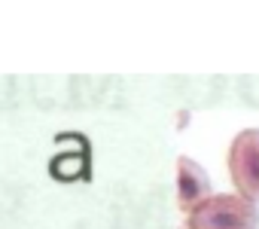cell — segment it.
Returning a JSON list of instances; mask_svg holds the SVG:
<instances>
[{"label":"cell","mask_w":259,"mask_h":229,"mask_svg":"<svg viewBox=\"0 0 259 229\" xmlns=\"http://www.w3.org/2000/svg\"><path fill=\"white\" fill-rule=\"evenodd\" d=\"M186 229H259V208L238 193H220L186 217Z\"/></svg>","instance_id":"1"},{"label":"cell","mask_w":259,"mask_h":229,"mask_svg":"<svg viewBox=\"0 0 259 229\" xmlns=\"http://www.w3.org/2000/svg\"><path fill=\"white\" fill-rule=\"evenodd\" d=\"M229 174L238 196L259 202V129H244L229 147Z\"/></svg>","instance_id":"2"},{"label":"cell","mask_w":259,"mask_h":229,"mask_svg":"<svg viewBox=\"0 0 259 229\" xmlns=\"http://www.w3.org/2000/svg\"><path fill=\"white\" fill-rule=\"evenodd\" d=\"M207 199H210V177H207V171L195 159L180 156L177 159V205L186 214H192Z\"/></svg>","instance_id":"3"}]
</instances>
